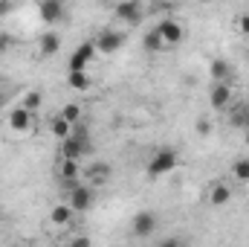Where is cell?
Wrapping results in <instances>:
<instances>
[{"mask_svg": "<svg viewBox=\"0 0 249 247\" xmlns=\"http://www.w3.org/2000/svg\"><path fill=\"white\" fill-rule=\"evenodd\" d=\"M84 154H90V134H87V128L72 125L70 140L61 143V160H78V163H81Z\"/></svg>", "mask_w": 249, "mask_h": 247, "instance_id": "obj_1", "label": "cell"}, {"mask_svg": "<svg viewBox=\"0 0 249 247\" xmlns=\"http://www.w3.org/2000/svg\"><path fill=\"white\" fill-rule=\"evenodd\" d=\"M174 169H177V151H174V148H160V151L148 160V175H151V178L171 175Z\"/></svg>", "mask_w": 249, "mask_h": 247, "instance_id": "obj_2", "label": "cell"}, {"mask_svg": "<svg viewBox=\"0 0 249 247\" xmlns=\"http://www.w3.org/2000/svg\"><path fill=\"white\" fill-rule=\"evenodd\" d=\"M154 29L160 32V38L165 41V47H168V50H171V47H177V44L183 41V35H186L183 23H180V21H174V18H165V21H160Z\"/></svg>", "mask_w": 249, "mask_h": 247, "instance_id": "obj_3", "label": "cell"}, {"mask_svg": "<svg viewBox=\"0 0 249 247\" xmlns=\"http://www.w3.org/2000/svg\"><path fill=\"white\" fill-rule=\"evenodd\" d=\"M93 201H96L93 186L75 184L72 189H70V209H72V212H87V209L93 206Z\"/></svg>", "mask_w": 249, "mask_h": 247, "instance_id": "obj_4", "label": "cell"}, {"mask_svg": "<svg viewBox=\"0 0 249 247\" xmlns=\"http://www.w3.org/2000/svg\"><path fill=\"white\" fill-rule=\"evenodd\" d=\"M119 47H124V32H119V29H102V32L96 35V50H99V53L110 56V53H116Z\"/></svg>", "mask_w": 249, "mask_h": 247, "instance_id": "obj_5", "label": "cell"}, {"mask_svg": "<svg viewBox=\"0 0 249 247\" xmlns=\"http://www.w3.org/2000/svg\"><path fill=\"white\" fill-rule=\"evenodd\" d=\"M130 230H133V236H136V239H148L151 233H157V215H154L151 209H142V212H136V215H133V224H130Z\"/></svg>", "mask_w": 249, "mask_h": 247, "instance_id": "obj_6", "label": "cell"}, {"mask_svg": "<svg viewBox=\"0 0 249 247\" xmlns=\"http://www.w3.org/2000/svg\"><path fill=\"white\" fill-rule=\"evenodd\" d=\"M116 18L124 23H139L145 18V6L139 0H122V3H116Z\"/></svg>", "mask_w": 249, "mask_h": 247, "instance_id": "obj_7", "label": "cell"}, {"mask_svg": "<svg viewBox=\"0 0 249 247\" xmlns=\"http://www.w3.org/2000/svg\"><path fill=\"white\" fill-rule=\"evenodd\" d=\"M6 123H9V128L12 131H18V134H23V131H29L32 128V114L26 111V108H12L9 111V117H6Z\"/></svg>", "mask_w": 249, "mask_h": 247, "instance_id": "obj_8", "label": "cell"}, {"mask_svg": "<svg viewBox=\"0 0 249 247\" xmlns=\"http://www.w3.org/2000/svg\"><path fill=\"white\" fill-rule=\"evenodd\" d=\"M209 102H212V108H214V111H223V108L232 102V87H229L226 82H214Z\"/></svg>", "mask_w": 249, "mask_h": 247, "instance_id": "obj_9", "label": "cell"}, {"mask_svg": "<svg viewBox=\"0 0 249 247\" xmlns=\"http://www.w3.org/2000/svg\"><path fill=\"white\" fill-rule=\"evenodd\" d=\"M38 12H41V21L44 23H58L64 18V3L61 0H44L38 6Z\"/></svg>", "mask_w": 249, "mask_h": 247, "instance_id": "obj_10", "label": "cell"}, {"mask_svg": "<svg viewBox=\"0 0 249 247\" xmlns=\"http://www.w3.org/2000/svg\"><path fill=\"white\" fill-rule=\"evenodd\" d=\"M209 201H212V206H226L232 201V189L226 184H214L212 192H209Z\"/></svg>", "mask_w": 249, "mask_h": 247, "instance_id": "obj_11", "label": "cell"}, {"mask_svg": "<svg viewBox=\"0 0 249 247\" xmlns=\"http://www.w3.org/2000/svg\"><path fill=\"white\" fill-rule=\"evenodd\" d=\"M78 172H81V166H78V160H61V169H58V175H61L64 184H78Z\"/></svg>", "mask_w": 249, "mask_h": 247, "instance_id": "obj_12", "label": "cell"}, {"mask_svg": "<svg viewBox=\"0 0 249 247\" xmlns=\"http://www.w3.org/2000/svg\"><path fill=\"white\" fill-rule=\"evenodd\" d=\"M38 47H41V56H55L58 47H61V35H58V32H47V35L38 41Z\"/></svg>", "mask_w": 249, "mask_h": 247, "instance_id": "obj_13", "label": "cell"}, {"mask_svg": "<svg viewBox=\"0 0 249 247\" xmlns=\"http://www.w3.org/2000/svg\"><path fill=\"white\" fill-rule=\"evenodd\" d=\"M209 70H212V79L214 82H226L232 76V64L226 62V59H214V62L209 64Z\"/></svg>", "mask_w": 249, "mask_h": 247, "instance_id": "obj_14", "label": "cell"}, {"mask_svg": "<svg viewBox=\"0 0 249 247\" xmlns=\"http://www.w3.org/2000/svg\"><path fill=\"white\" fill-rule=\"evenodd\" d=\"M50 221H53L55 227H67V224L72 221V209H70V204H58V206L50 212Z\"/></svg>", "mask_w": 249, "mask_h": 247, "instance_id": "obj_15", "label": "cell"}, {"mask_svg": "<svg viewBox=\"0 0 249 247\" xmlns=\"http://www.w3.org/2000/svg\"><path fill=\"white\" fill-rule=\"evenodd\" d=\"M50 131H53V134H55V137L64 143V140H70V134H72V125L67 123L61 114H58V117H53V120H50Z\"/></svg>", "mask_w": 249, "mask_h": 247, "instance_id": "obj_16", "label": "cell"}, {"mask_svg": "<svg viewBox=\"0 0 249 247\" xmlns=\"http://www.w3.org/2000/svg\"><path fill=\"white\" fill-rule=\"evenodd\" d=\"M142 44H145V50H151V53H162V50H168V47H165V41L160 38V32H157V29H151V32H145V38H142Z\"/></svg>", "mask_w": 249, "mask_h": 247, "instance_id": "obj_17", "label": "cell"}, {"mask_svg": "<svg viewBox=\"0 0 249 247\" xmlns=\"http://www.w3.org/2000/svg\"><path fill=\"white\" fill-rule=\"evenodd\" d=\"M41 102H44V96H41V90H29V93L23 96V102H20V108H26L29 114H35V111L41 108Z\"/></svg>", "mask_w": 249, "mask_h": 247, "instance_id": "obj_18", "label": "cell"}, {"mask_svg": "<svg viewBox=\"0 0 249 247\" xmlns=\"http://www.w3.org/2000/svg\"><path fill=\"white\" fill-rule=\"evenodd\" d=\"M107 178H110V166H107V163H96V166L90 169V181H93V186L105 184Z\"/></svg>", "mask_w": 249, "mask_h": 247, "instance_id": "obj_19", "label": "cell"}, {"mask_svg": "<svg viewBox=\"0 0 249 247\" xmlns=\"http://www.w3.org/2000/svg\"><path fill=\"white\" fill-rule=\"evenodd\" d=\"M67 84H70L72 90H78V93H81V90H87V87H90V79H87V73H70V76H67Z\"/></svg>", "mask_w": 249, "mask_h": 247, "instance_id": "obj_20", "label": "cell"}, {"mask_svg": "<svg viewBox=\"0 0 249 247\" xmlns=\"http://www.w3.org/2000/svg\"><path fill=\"white\" fill-rule=\"evenodd\" d=\"M61 117L70 125H78V120H81V108H78L75 102H70V105H64V108H61Z\"/></svg>", "mask_w": 249, "mask_h": 247, "instance_id": "obj_21", "label": "cell"}, {"mask_svg": "<svg viewBox=\"0 0 249 247\" xmlns=\"http://www.w3.org/2000/svg\"><path fill=\"white\" fill-rule=\"evenodd\" d=\"M75 53H78V56H81V59H84L87 64H90L93 59H96V56H99V50H96V41H84V44H81Z\"/></svg>", "mask_w": 249, "mask_h": 247, "instance_id": "obj_22", "label": "cell"}, {"mask_svg": "<svg viewBox=\"0 0 249 247\" xmlns=\"http://www.w3.org/2000/svg\"><path fill=\"white\" fill-rule=\"evenodd\" d=\"M232 172H235V178H238V181H244V184H247V181H249V160H238V163L232 166Z\"/></svg>", "mask_w": 249, "mask_h": 247, "instance_id": "obj_23", "label": "cell"}, {"mask_svg": "<svg viewBox=\"0 0 249 247\" xmlns=\"http://www.w3.org/2000/svg\"><path fill=\"white\" fill-rule=\"evenodd\" d=\"M70 73H87V62H84L78 53L70 56Z\"/></svg>", "mask_w": 249, "mask_h": 247, "instance_id": "obj_24", "label": "cell"}, {"mask_svg": "<svg viewBox=\"0 0 249 247\" xmlns=\"http://www.w3.org/2000/svg\"><path fill=\"white\" fill-rule=\"evenodd\" d=\"M157 247H186V239L183 236H168V239H162Z\"/></svg>", "mask_w": 249, "mask_h": 247, "instance_id": "obj_25", "label": "cell"}, {"mask_svg": "<svg viewBox=\"0 0 249 247\" xmlns=\"http://www.w3.org/2000/svg\"><path fill=\"white\" fill-rule=\"evenodd\" d=\"M15 44V38L9 35V32H0V56H6L9 53V47Z\"/></svg>", "mask_w": 249, "mask_h": 247, "instance_id": "obj_26", "label": "cell"}, {"mask_svg": "<svg viewBox=\"0 0 249 247\" xmlns=\"http://www.w3.org/2000/svg\"><path fill=\"white\" fill-rule=\"evenodd\" d=\"M229 123L235 125V128H241V125H247V114H244V108H238L235 114H232V120Z\"/></svg>", "mask_w": 249, "mask_h": 247, "instance_id": "obj_27", "label": "cell"}, {"mask_svg": "<svg viewBox=\"0 0 249 247\" xmlns=\"http://www.w3.org/2000/svg\"><path fill=\"white\" fill-rule=\"evenodd\" d=\"M238 29H241V35H249V12L238 18Z\"/></svg>", "mask_w": 249, "mask_h": 247, "instance_id": "obj_28", "label": "cell"}, {"mask_svg": "<svg viewBox=\"0 0 249 247\" xmlns=\"http://www.w3.org/2000/svg\"><path fill=\"white\" fill-rule=\"evenodd\" d=\"M70 247H93V245H90V239H87V236H75V239L70 242Z\"/></svg>", "mask_w": 249, "mask_h": 247, "instance_id": "obj_29", "label": "cell"}, {"mask_svg": "<svg viewBox=\"0 0 249 247\" xmlns=\"http://www.w3.org/2000/svg\"><path fill=\"white\" fill-rule=\"evenodd\" d=\"M12 9H15V6H12L9 0H0V18H6V15H9Z\"/></svg>", "mask_w": 249, "mask_h": 247, "instance_id": "obj_30", "label": "cell"}, {"mask_svg": "<svg viewBox=\"0 0 249 247\" xmlns=\"http://www.w3.org/2000/svg\"><path fill=\"white\" fill-rule=\"evenodd\" d=\"M209 128H212V125L206 123V120H200V123H197V134H209Z\"/></svg>", "mask_w": 249, "mask_h": 247, "instance_id": "obj_31", "label": "cell"}, {"mask_svg": "<svg viewBox=\"0 0 249 247\" xmlns=\"http://www.w3.org/2000/svg\"><path fill=\"white\" fill-rule=\"evenodd\" d=\"M3 105H6V93L0 90V108H3Z\"/></svg>", "mask_w": 249, "mask_h": 247, "instance_id": "obj_32", "label": "cell"}, {"mask_svg": "<svg viewBox=\"0 0 249 247\" xmlns=\"http://www.w3.org/2000/svg\"><path fill=\"white\" fill-rule=\"evenodd\" d=\"M244 114H247V123H249V99H247V105H244Z\"/></svg>", "mask_w": 249, "mask_h": 247, "instance_id": "obj_33", "label": "cell"}, {"mask_svg": "<svg viewBox=\"0 0 249 247\" xmlns=\"http://www.w3.org/2000/svg\"><path fill=\"white\" fill-rule=\"evenodd\" d=\"M9 247H23V245H9Z\"/></svg>", "mask_w": 249, "mask_h": 247, "instance_id": "obj_34", "label": "cell"}, {"mask_svg": "<svg viewBox=\"0 0 249 247\" xmlns=\"http://www.w3.org/2000/svg\"><path fill=\"white\" fill-rule=\"evenodd\" d=\"M247 59H249V47H247Z\"/></svg>", "mask_w": 249, "mask_h": 247, "instance_id": "obj_35", "label": "cell"}, {"mask_svg": "<svg viewBox=\"0 0 249 247\" xmlns=\"http://www.w3.org/2000/svg\"><path fill=\"white\" fill-rule=\"evenodd\" d=\"M247 143H249V134H247Z\"/></svg>", "mask_w": 249, "mask_h": 247, "instance_id": "obj_36", "label": "cell"}, {"mask_svg": "<svg viewBox=\"0 0 249 247\" xmlns=\"http://www.w3.org/2000/svg\"><path fill=\"white\" fill-rule=\"evenodd\" d=\"M0 218H3V215H0Z\"/></svg>", "mask_w": 249, "mask_h": 247, "instance_id": "obj_37", "label": "cell"}]
</instances>
